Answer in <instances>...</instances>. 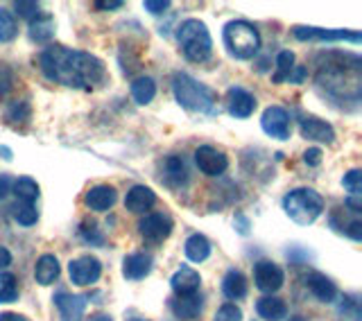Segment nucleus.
Here are the masks:
<instances>
[{
    "label": "nucleus",
    "instance_id": "f257e3e1",
    "mask_svg": "<svg viewBox=\"0 0 362 321\" xmlns=\"http://www.w3.org/2000/svg\"><path fill=\"white\" fill-rule=\"evenodd\" d=\"M39 64L43 75L50 82L71 88L90 91L105 82L107 77V68L95 54L64 48V45H50V48H45L39 57Z\"/></svg>",
    "mask_w": 362,
    "mask_h": 321
},
{
    "label": "nucleus",
    "instance_id": "f03ea898",
    "mask_svg": "<svg viewBox=\"0 0 362 321\" xmlns=\"http://www.w3.org/2000/svg\"><path fill=\"white\" fill-rule=\"evenodd\" d=\"M317 82H320L328 93H344V98L351 95L354 100H358L360 98V59L356 54L339 52V64H333L331 59L326 64H320Z\"/></svg>",
    "mask_w": 362,
    "mask_h": 321
},
{
    "label": "nucleus",
    "instance_id": "7ed1b4c3",
    "mask_svg": "<svg viewBox=\"0 0 362 321\" xmlns=\"http://www.w3.org/2000/svg\"><path fill=\"white\" fill-rule=\"evenodd\" d=\"M173 93L179 105L192 113H211L215 102H218L209 86L199 84L197 79H192L186 73H177L173 77Z\"/></svg>",
    "mask_w": 362,
    "mask_h": 321
},
{
    "label": "nucleus",
    "instance_id": "20e7f679",
    "mask_svg": "<svg viewBox=\"0 0 362 321\" xmlns=\"http://www.w3.org/2000/svg\"><path fill=\"white\" fill-rule=\"evenodd\" d=\"M177 41L188 62L192 64L209 62V57L213 52V41H211V32L199 18H188L181 23L177 30Z\"/></svg>",
    "mask_w": 362,
    "mask_h": 321
},
{
    "label": "nucleus",
    "instance_id": "39448f33",
    "mask_svg": "<svg viewBox=\"0 0 362 321\" xmlns=\"http://www.w3.org/2000/svg\"><path fill=\"white\" fill-rule=\"evenodd\" d=\"M224 48L233 59L247 62L260 50V34L249 21H231L222 30Z\"/></svg>",
    "mask_w": 362,
    "mask_h": 321
},
{
    "label": "nucleus",
    "instance_id": "423d86ee",
    "mask_svg": "<svg viewBox=\"0 0 362 321\" xmlns=\"http://www.w3.org/2000/svg\"><path fill=\"white\" fill-rule=\"evenodd\" d=\"M283 211H286V215L292 222L308 226L322 215L324 199H322V194L315 192L313 188H297V190H290L286 197H283Z\"/></svg>",
    "mask_w": 362,
    "mask_h": 321
},
{
    "label": "nucleus",
    "instance_id": "0eeeda50",
    "mask_svg": "<svg viewBox=\"0 0 362 321\" xmlns=\"http://www.w3.org/2000/svg\"><path fill=\"white\" fill-rule=\"evenodd\" d=\"M283 281H286V274H283L276 262L260 260L254 265V283L263 294L272 296L274 292H279L283 288Z\"/></svg>",
    "mask_w": 362,
    "mask_h": 321
},
{
    "label": "nucleus",
    "instance_id": "6e6552de",
    "mask_svg": "<svg viewBox=\"0 0 362 321\" xmlns=\"http://www.w3.org/2000/svg\"><path fill=\"white\" fill-rule=\"evenodd\" d=\"M68 274L75 285H93L102 276V262L95 256H79L68 262Z\"/></svg>",
    "mask_w": 362,
    "mask_h": 321
},
{
    "label": "nucleus",
    "instance_id": "1a4fd4ad",
    "mask_svg": "<svg viewBox=\"0 0 362 321\" xmlns=\"http://www.w3.org/2000/svg\"><path fill=\"white\" fill-rule=\"evenodd\" d=\"M260 127L267 136L276 141H288L290 139V116L283 107H267L260 118Z\"/></svg>",
    "mask_w": 362,
    "mask_h": 321
},
{
    "label": "nucleus",
    "instance_id": "9d476101",
    "mask_svg": "<svg viewBox=\"0 0 362 321\" xmlns=\"http://www.w3.org/2000/svg\"><path fill=\"white\" fill-rule=\"evenodd\" d=\"M52 301L59 310V319L62 321H82L84 310H86V303H88V296L84 294H71V292H57L52 296Z\"/></svg>",
    "mask_w": 362,
    "mask_h": 321
},
{
    "label": "nucleus",
    "instance_id": "9b49d317",
    "mask_svg": "<svg viewBox=\"0 0 362 321\" xmlns=\"http://www.w3.org/2000/svg\"><path fill=\"white\" fill-rule=\"evenodd\" d=\"M294 37L299 41H354L360 43L362 34L360 32H349V30H324V28H294Z\"/></svg>",
    "mask_w": 362,
    "mask_h": 321
},
{
    "label": "nucleus",
    "instance_id": "f8f14e48",
    "mask_svg": "<svg viewBox=\"0 0 362 321\" xmlns=\"http://www.w3.org/2000/svg\"><path fill=\"white\" fill-rule=\"evenodd\" d=\"M195 163L197 168L209 177H220L229 168V158H226L220 150H215L211 145H202L195 150Z\"/></svg>",
    "mask_w": 362,
    "mask_h": 321
},
{
    "label": "nucleus",
    "instance_id": "ddd939ff",
    "mask_svg": "<svg viewBox=\"0 0 362 321\" xmlns=\"http://www.w3.org/2000/svg\"><path fill=\"white\" fill-rule=\"evenodd\" d=\"M139 233L150 243H163L173 233V220L163 213H150L139 222Z\"/></svg>",
    "mask_w": 362,
    "mask_h": 321
},
{
    "label": "nucleus",
    "instance_id": "4468645a",
    "mask_svg": "<svg viewBox=\"0 0 362 321\" xmlns=\"http://www.w3.org/2000/svg\"><path fill=\"white\" fill-rule=\"evenodd\" d=\"M299 132L305 141H317V143H333L335 141V129L326 120L317 118V116H301Z\"/></svg>",
    "mask_w": 362,
    "mask_h": 321
},
{
    "label": "nucleus",
    "instance_id": "2eb2a0df",
    "mask_svg": "<svg viewBox=\"0 0 362 321\" xmlns=\"http://www.w3.org/2000/svg\"><path fill=\"white\" fill-rule=\"evenodd\" d=\"M256 109V100L249 91L240 86H231L226 91V111L231 113L233 118H249Z\"/></svg>",
    "mask_w": 362,
    "mask_h": 321
},
{
    "label": "nucleus",
    "instance_id": "dca6fc26",
    "mask_svg": "<svg viewBox=\"0 0 362 321\" xmlns=\"http://www.w3.org/2000/svg\"><path fill=\"white\" fill-rule=\"evenodd\" d=\"M199 274L192 269V267H179L173 279H170V285H173V292L177 296H188V294H197L199 290Z\"/></svg>",
    "mask_w": 362,
    "mask_h": 321
},
{
    "label": "nucleus",
    "instance_id": "f3484780",
    "mask_svg": "<svg viewBox=\"0 0 362 321\" xmlns=\"http://www.w3.org/2000/svg\"><path fill=\"white\" fill-rule=\"evenodd\" d=\"M116 188L111 186H105V183H100V186H93L88 188V192L84 194V204L88 206L90 211H109L113 204H116Z\"/></svg>",
    "mask_w": 362,
    "mask_h": 321
},
{
    "label": "nucleus",
    "instance_id": "a211bd4d",
    "mask_svg": "<svg viewBox=\"0 0 362 321\" xmlns=\"http://www.w3.org/2000/svg\"><path fill=\"white\" fill-rule=\"evenodd\" d=\"M152 272V256L147 254H129L122 260V276L127 281H141L150 276Z\"/></svg>",
    "mask_w": 362,
    "mask_h": 321
},
{
    "label": "nucleus",
    "instance_id": "6ab92c4d",
    "mask_svg": "<svg viewBox=\"0 0 362 321\" xmlns=\"http://www.w3.org/2000/svg\"><path fill=\"white\" fill-rule=\"evenodd\" d=\"M170 308H173V315L181 321H190L199 317L202 308H204V301L199 294H188V296H175L173 301H170Z\"/></svg>",
    "mask_w": 362,
    "mask_h": 321
},
{
    "label": "nucleus",
    "instance_id": "aec40b11",
    "mask_svg": "<svg viewBox=\"0 0 362 321\" xmlns=\"http://www.w3.org/2000/svg\"><path fill=\"white\" fill-rule=\"evenodd\" d=\"M156 202V194L152 192V188L147 186H134L127 197H124V209L132 211V213H145L150 211Z\"/></svg>",
    "mask_w": 362,
    "mask_h": 321
},
{
    "label": "nucleus",
    "instance_id": "412c9836",
    "mask_svg": "<svg viewBox=\"0 0 362 321\" xmlns=\"http://www.w3.org/2000/svg\"><path fill=\"white\" fill-rule=\"evenodd\" d=\"M308 283V290L313 292L315 299H320L322 303H333L335 301V296H337V288H335V283L331 279H326L324 274L320 272H313L308 279H305Z\"/></svg>",
    "mask_w": 362,
    "mask_h": 321
},
{
    "label": "nucleus",
    "instance_id": "4be33fe9",
    "mask_svg": "<svg viewBox=\"0 0 362 321\" xmlns=\"http://www.w3.org/2000/svg\"><path fill=\"white\" fill-rule=\"evenodd\" d=\"M59 260H57V256L52 254H43L39 260H37V265H34V279H37L39 285H52L57 279H59Z\"/></svg>",
    "mask_w": 362,
    "mask_h": 321
},
{
    "label": "nucleus",
    "instance_id": "5701e85b",
    "mask_svg": "<svg viewBox=\"0 0 362 321\" xmlns=\"http://www.w3.org/2000/svg\"><path fill=\"white\" fill-rule=\"evenodd\" d=\"M256 313L265 321H281L288 317V305L276 296H263V299L256 301Z\"/></svg>",
    "mask_w": 362,
    "mask_h": 321
},
{
    "label": "nucleus",
    "instance_id": "b1692460",
    "mask_svg": "<svg viewBox=\"0 0 362 321\" xmlns=\"http://www.w3.org/2000/svg\"><path fill=\"white\" fill-rule=\"evenodd\" d=\"M222 292L226 299L238 301V299H245L247 296V279L243 276V272L238 269H229L224 274L222 279Z\"/></svg>",
    "mask_w": 362,
    "mask_h": 321
},
{
    "label": "nucleus",
    "instance_id": "393cba45",
    "mask_svg": "<svg viewBox=\"0 0 362 321\" xmlns=\"http://www.w3.org/2000/svg\"><path fill=\"white\" fill-rule=\"evenodd\" d=\"M54 37V18L50 14H39L30 21V39L34 43H48Z\"/></svg>",
    "mask_w": 362,
    "mask_h": 321
},
{
    "label": "nucleus",
    "instance_id": "a878e982",
    "mask_svg": "<svg viewBox=\"0 0 362 321\" xmlns=\"http://www.w3.org/2000/svg\"><path fill=\"white\" fill-rule=\"evenodd\" d=\"M184 251H186V258L190 262H204L211 256V243L202 233H195L186 240Z\"/></svg>",
    "mask_w": 362,
    "mask_h": 321
},
{
    "label": "nucleus",
    "instance_id": "bb28decb",
    "mask_svg": "<svg viewBox=\"0 0 362 321\" xmlns=\"http://www.w3.org/2000/svg\"><path fill=\"white\" fill-rule=\"evenodd\" d=\"M163 179L168 186H181V183L188 181V172H186V165L184 160H181V156H170L165 163H163Z\"/></svg>",
    "mask_w": 362,
    "mask_h": 321
},
{
    "label": "nucleus",
    "instance_id": "cd10ccee",
    "mask_svg": "<svg viewBox=\"0 0 362 321\" xmlns=\"http://www.w3.org/2000/svg\"><path fill=\"white\" fill-rule=\"evenodd\" d=\"M156 95V84L152 77H139L132 82V98L139 105H150Z\"/></svg>",
    "mask_w": 362,
    "mask_h": 321
},
{
    "label": "nucleus",
    "instance_id": "c85d7f7f",
    "mask_svg": "<svg viewBox=\"0 0 362 321\" xmlns=\"http://www.w3.org/2000/svg\"><path fill=\"white\" fill-rule=\"evenodd\" d=\"M11 192L16 194L18 202H25V204H32L34 199L39 197V186L37 181L30 179V177H21L11 183Z\"/></svg>",
    "mask_w": 362,
    "mask_h": 321
},
{
    "label": "nucleus",
    "instance_id": "c756f323",
    "mask_svg": "<svg viewBox=\"0 0 362 321\" xmlns=\"http://www.w3.org/2000/svg\"><path fill=\"white\" fill-rule=\"evenodd\" d=\"M11 217H14V220L23 226H32L39 220V211L34 209V204L16 202L14 206H11Z\"/></svg>",
    "mask_w": 362,
    "mask_h": 321
},
{
    "label": "nucleus",
    "instance_id": "7c9ffc66",
    "mask_svg": "<svg viewBox=\"0 0 362 321\" xmlns=\"http://www.w3.org/2000/svg\"><path fill=\"white\" fill-rule=\"evenodd\" d=\"M18 299L16 276L9 272H0V303H14Z\"/></svg>",
    "mask_w": 362,
    "mask_h": 321
},
{
    "label": "nucleus",
    "instance_id": "2f4dec72",
    "mask_svg": "<svg viewBox=\"0 0 362 321\" xmlns=\"http://www.w3.org/2000/svg\"><path fill=\"white\" fill-rule=\"evenodd\" d=\"M292 68H294V54L290 50H283L279 52L276 57V73H274V84H281V82H286V79L290 77L292 73Z\"/></svg>",
    "mask_w": 362,
    "mask_h": 321
},
{
    "label": "nucleus",
    "instance_id": "473e14b6",
    "mask_svg": "<svg viewBox=\"0 0 362 321\" xmlns=\"http://www.w3.org/2000/svg\"><path fill=\"white\" fill-rule=\"evenodd\" d=\"M16 32H18V28H16L14 16H11L7 9H0V43L11 41L16 37Z\"/></svg>",
    "mask_w": 362,
    "mask_h": 321
},
{
    "label": "nucleus",
    "instance_id": "72a5a7b5",
    "mask_svg": "<svg viewBox=\"0 0 362 321\" xmlns=\"http://www.w3.org/2000/svg\"><path fill=\"white\" fill-rule=\"evenodd\" d=\"M79 235H82V240H84V243H88V245H95V247L105 245V235L98 231L95 222H88L86 220V222L79 224Z\"/></svg>",
    "mask_w": 362,
    "mask_h": 321
},
{
    "label": "nucleus",
    "instance_id": "f704fd0d",
    "mask_svg": "<svg viewBox=\"0 0 362 321\" xmlns=\"http://www.w3.org/2000/svg\"><path fill=\"white\" fill-rule=\"evenodd\" d=\"M5 116L9 122H25L30 118V105L28 102H11V105L7 107Z\"/></svg>",
    "mask_w": 362,
    "mask_h": 321
},
{
    "label": "nucleus",
    "instance_id": "c9c22d12",
    "mask_svg": "<svg viewBox=\"0 0 362 321\" xmlns=\"http://www.w3.org/2000/svg\"><path fill=\"white\" fill-rule=\"evenodd\" d=\"M342 186L351 192V194H362V170H349L344 179H342Z\"/></svg>",
    "mask_w": 362,
    "mask_h": 321
},
{
    "label": "nucleus",
    "instance_id": "e433bc0d",
    "mask_svg": "<svg viewBox=\"0 0 362 321\" xmlns=\"http://www.w3.org/2000/svg\"><path fill=\"white\" fill-rule=\"evenodd\" d=\"M213 321H243V310L235 303H224L218 313H215Z\"/></svg>",
    "mask_w": 362,
    "mask_h": 321
},
{
    "label": "nucleus",
    "instance_id": "4c0bfd02",
    "mask_svg": "<svg viewBox=\"0 0 362 321\" xmlns=\"http://www.w3.org/2000/svg\"><path fill=\"white\" fill-rule=\"evenodd\" d=\"M14 9H16V14H18L21 18H28V21L37 18V16L41 14L39 3H16Z\"/></svg>",
    "mask_w": 362,
    "mask_h": 321
},
{
    "label": "nucleus",
    "instance_id": "58836bf2",
    "mask_svg": "<svg viewBox=\"0 0 362 321\" xmlns=\"http://www.w3.org/2000/svg\"><path fill=\"white\" fill-rule=\"evenodd\" d=\"M11 86H14V75H11L7 66H0V98L7 95Z\"/></svg>",
    "mask_w": 362,
    "mask_h": 321
},
{
    "label": "nucleus",
    "instance_id": "ea45409f",
    "mask_svg": "<svg viewBox=\"0 0 362 321\" xmlns=\"http://www.w3.org/2000/svg\"><path fill=\"white\" fill-rule=\"evenodd\" d=\"M143 7H145V11H150V14L158 16L170 7V0H145Z\"/></svg>",
    "mask_w": 362,
    "mask_h": 321
},
{
    "label": "nucleus",
    "instance_id": "a19ab883",
    "mask_svg": "<svg viewBox=\"0 0 362 321\" xmlns=\"http://www.w3.org/2000/svg\"><path fill=\"white\" fill-rule=\"evenodd\" d=\"M303 160H305V165H320L322 163V150L320 147H310V150H305L303 154Z\"/></svg>",
    "mask_w": 362,
    "mask_h": 321
},
{
    "label": "nucleus",
    "instance_id": "79ce46f5",
    "mask_svg": "<svg viewBox=\"0 0 362 321\" xmlns=\"http://www.w3.org/2000/svg\"><path fill=\"white\" fill-rule=\"evenodd\" d=\"M346 235L354 238L356 243H360V240H362V224L360 222H351L349 228H346Z\"/></svg>",
    "mask_w": 362,
    "mask_h": 321
},
{
    "label": "nucleus",
    "instance_id": "37998d69",
    "mask_svg": "<svg viewBox=\"0 0 362 321\" xmlns=\"http://www.w3.org/2000/svg\"><path fill=\"white\" fill-rule=\"evenodd\" d=\"M11 183H14V181H11L7 175H0V199H5L7 194H9V190H11Z\"/></svg>",
    "mask_w": 362,
    "mask_h": 321
},
{
    "label": "nucleus",
    "instance_id": "c03bdc74",
    "mask_svg": "<svg viewBox=\"0 0 362 321\" xmlns=\"http://www.w3.org/2000/svg\"><path fill=\"white\" fill-rule=\"evenodd\" d=\"M95 7L98 9H120L122 7V0H98Z\"/></svg>",
    "mask_w": 362,
    "mask_h": 321
},
{
    "label": "nucleus",
    "instance_id": "a18cd8bd",
    "mask_svg": "<svg viewBox=\"0 0 362 321\" xmlns=\"http://www.w3.org/2000/svg\"><path fill=\"white\" fill-rule=\"evenodd\" d=\"M346 206L354 213H360L362 211V202H360V194H351V197L346 199Z\"/></svg>",
    "mask_w": 362,
    "mask_h": 321
},
{
    "label": "nucleus",
    "instance_id": "49530a36",
    "mask_svg": "<svg viewBox=\"0 0 362 321\" xmlns=\"http://www.w3.org/2000/svg\"><path fill=\"white\" fill-rule=\"evenodd\" d=\"M235 222H238V233H240V235H247V233H249V220H247V217L238 215V217H235Z\"/></svg>",
    "mask_w": 362,
    "mask_h": 321
},
{
    "label": "nucleus",
    "instance_id": "de8ad7c7",
    "mask_svg": "<svg viewBox=\"0 0 362 321\" xmlns=\"http://www.w3.org/2000/svg\"><path fill=\"white\" fill-rule=\"evenodd\" d=\"M9 265H11V254L5 247H0V269H5Z\"/></svg>",
    "mask_w": 362,
    "mask_h": 321
},
{
    "label": "nucleus",
    "instance_id": "09e8293b",
    "mask_svg": "<svg viewBox=\"0 0 362 321\" xmlns=\"http://www.w3.org/2000/svg\"><path fill=\"white\" fill-rule=\"evenodd\" d=\"M294 68H297V71H294V73H290V82H294V84H299L301 82V79L305 77V68L303 66H294Z\"/></svg>",
    "mask_w": 362,
    "mask_h": 321
},
{
    "label": "nucleus",
    "instance_id": "8fccbe9b",
    "mask_svg": "<svg viewBox=\"0 0 362 321\" xmlns=\"http://www.w3.org/2000/svg\"><path fill=\"white\" fill-rule=\"evenodd\" d=\"M0 321H28L23 315H16V313H3L0 315Z\"/></svg>",
    "mask_w": 362,
    "mask_h": 321
},
{
    "label": "nucleus",
    "instance_id": "3c124183",
    "mask_svg": "<svg viewBox=\"0 0 362 321\" xmlns=\"http://www.w3.org/2000/svg\"><path fill=\"white\" fill-rule=\"evenodd\" d=\"M88 321H111V317H107V315H95V317H90Z\"/></svg>",
    "mask_w": 362,
    "mask_h": 321
},
{
    "label": "nucleus",
    "instance_id": "603ef678",
    "mask_svg": "<svg viewBox=\"0 0 362 321\" xmlns=\"http://www.w3.org/2000/svg\"><path fill=\"white\" fill-rule=\"evenodd\" d=\"M0 154H3L5 160H11V152L7 150V147H0Z\"/></svg>",
    "mask_w": 362,
    "mask_h": 321
},
{
    "label": "nucleus",
    "instance_id": "864d4df0",
    "mask_svg": "<svg viewBox=\"0 0 362 321\" xmlns=\"http://www.w3.org/2000/svg\"><path fill=\"white\" fill-rule=\"evenodd\" d=\"M290 321H303V317H292Z\"/></svg>",
    "mask_w": 362,
    "mask_h": 321
},
{
    "label": "nucleus",
    "instance_id": "5fc2aeb1",
    "mask_svg": "<svg viewBox=\"0 0 362 321\" xmlns=\"http://www.w3.org/2000/svg\"><path fill=\"white\" fill-rule=\"evenodd\" d=\"M132 321H150V319H132Z\"/></svg>",
    "mask_w": 362,
    "mask_h": 321
}]
</instances>
